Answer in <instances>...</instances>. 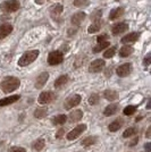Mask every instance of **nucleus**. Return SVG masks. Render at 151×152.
<instances>
[{"label": "nucleus", "mask_w": 151, "mask_h": 152, "mask_svg": "<svg viewBox=\"0 0 151 152\" xmlns=\"http://www.w3.org/2000/svg\"><path fill=\"white\" fill-rule=\"evenodd\" d=\"M19 85H21V81L17 77L8 76V77L2 80V82L0 84V88L5 93H10V92L18 89Z\"/></svg>", "instance_id": "obj_1"}, {"label": "nucleus", "mask_w": 151, "mask_h": 152, "mask_svg": "<svg viewBox=\"0 0 151 152\" xmlns=\"http://www.w3.org/2000/svg\"><path fill=\"white\" fill-rule=\"evenodd\" d=\"M39 50H31V51H26L25 53L22 55V57L19 58L18 60V65L21 67H24V66H27L32 64L39 56Z\"/></svg>", "instance_id": "obj_2"}, {"label": "nucleus", "mask_w": 151, "mask_h": 152, "mask_svg": "<svg viewBox=\"0 0 151 152\" xmlns=\"http://www.w3.org/2000/svg\"><path fill=\"white\" fill-rule=\"evenodd\" d=\"M21 7L18 0H6L4 1L1 5H0V9L4 12V13L10 14L17 12Z\"/></svg>", "instance_id": "obj_3"}, {"label": "nucleus", "mask_w": 151, "mask_h": 152, "mask_svg": "<svg viewBox=\"0 0 151 152\" xmlns=\"http://www.w3.org/2000/svg\"><path fill=\"white\" fill-rule=\"evenodd\" d=\"M64 61V53L62 51H51L48 56V64L51 66H56Z\"/></svg>", "instance_id": "obj_4"}, {"label": "nucleus", "mask_w": 151, "mask_h": 152, "mask_svg": "<svg viewBox=\"0 0 151 152\" xmlns=\"http://www.w3.org/2000/svg\"><path fill=\"white\" fill-rule=\"evenodd\" d=\"M81 100H82V98H81V95L80 94H73L68 96L66 100H65V109H67V110H70L72 108L76 107L78 103H81Z\"/></svg>", "instance_id": "obj_5"}, {"label": "nucleus", "mask_w": 151, "mask_h": 152, "mask_svg": "<svg viewBox=\"0 0 151 152\" xmlns=\"http://www.w3.org/2000/svg\"><path fill=\"white\" fill-rule=\"evenodd\" d=\"M55 99H56V95L54 94L51 91H44L39 95L38 102L40 104H48V103L54 101Z\"/></svg>", "instance_id": "obj_6"}, {"label": "nucleus", "mask_w": 151, "mask_h": 152, "mask_svg": "<svg viewBox=\"0 0 151 152\" xmlns=\"http://www.w3.org/2000/svg\"><path fill=\"white\" fill-rule=\"evenodd\" d=\"M86 129V125H84V124H81V125H77V126L74 128V129H72L68 134H67V140L69 141H73V140L77 139L81 134L84 132Z\"/></svg>", "instance_id": "obj_7"}, {"label": "nucleus", "mask_w": 151, "mask_h": 152, "mask_svg": "<svg viewBox=\"0 0 151 152\" xmlns=\"http://www.w3.org/2000/svg\"><path fill=\"white\" fill-rule=\"evenodd\" d=\"M105 60L103 59H95L92 63L90 64L89 67V72L90 73H99L105 68Z\"/></svg>", "instance_id": "obj_8"}, {"label": "nucleus", "mask_w": 151, "mask_h": 152, "mask_svg": "<svg viewBox=\"0 0 151 152\" xmlns=\"http://www.w3.org/2000/svg\"><path fill=\"white\" fill-rule=\"evenodd\" d=\"M131 72H132V64L131 63L123 64L116 69V73L119 77H126L131 74Z\"/></svg>", "instance_id": "obj_9"}, {"label": "nucleus", "mask_w": 151, "mask_h": 152, "mask_svg": "<svg viewBox=\"0 0 151 152\" xmlns=\"http://www.w3.org/2000/svg\"><path fill=\"white\" fill-rule=\"evenodd\" d=\"M139 38H140V33H138V32H132V33L125 35L120 41H122V43H124V45H128V43H134V42H136L139 40Z\"/></svg>", "instance_id": "obj_10"}, {"label": "nucleus", "mask_w": 151, "mask_h": 152, "mask_svg": "<svg viewBox=\"0 0 151 152\" xmlns=\"http://www.w3.org/2000/svg\"><path fill=\"white\" fill-rule=\"evenodd\" d=\"M48 78H49V74H48L47 72L41 73V74L37 77V80H35V88H37V89H42L44 86V84L48 81Z\"/></svg>", "instance_id": "obj_11"}, {"label": "nucleus", "mask_w": 151, "mask_h": 152, "mask_svg": "<svg viewBox=\"0 0 151 152\" xmlns=\"http://www.w3.org/2000/svg\"><path fill=\"white\" fill-rule=\"evenodd\" d=\"M128 28V25L126 23H117L111 27V33L114 35H118V34H122L125 31H127Z\"/></svg>", "instance_id": "obj_12"}, {"label": "nucleus", "mask_w": 151, "mask_h": 152, "mask_svg": "<svg viewBox=\"0 0 151 152\" xmlns=\"http://www.w3.org/2000/svg\"><path fill=\"white\" fill-rule=\"evenodd\" d=\"M85 17H86L85 13H83V12H78V13L74 14V15L72 16V18H70V23H72L73 25L78 26L81 23H82L83 20L85 19Z\"/></svg>", "instance_id": "obj_13"}, {"label": "nucleus", "mask_w": 151, "mask_h": 152, "mask_svg": "<svg viewBox=\"0 0 151 152\" xmlns=\"http://www.w3.org/2000/svg\"><path fill=\"white\" fill-rule=\"evenodd\" d=\"M13 32V25L10 24H2L0 25V40L5 39Z\"/></svg>", "instance_id": "obj_14"}, {"label": "nucleus", "mask_w": 151, "mask_h": 152, "mask_svg": "<svg viewBox=\"0 0 151 152\" xmlns=\"http://www.w3.org/2000/svg\"><path fill=\"white\" fill-rule=\"evenodd\" d=\"M19 95H10V96H7V98H4L0 100V107H5V106H8V104H12V103H15L16 101L19 100Z\"/></svg>", "instance_id": "obj_15"}, {"label": "nucleus", "mask_w": 151, "mask_h": 152, "mask_svg": "<svg viewBox=\"0 0 151 152\" xmlns=\"http://www.w3.org/2000/svg\"><path fill=\"white\" fill-rule=\"evenodd\" d=\"M124 15V8L118 7V8H114L111 9V12L109 14V19L110 20H115V19L119 18Z\"/></svg>", "instance_id": "obj_16"}, {"label": "nucleus", "mask_w": 151, "mask_h": 152, "mask_svg": "<svg viewBox=\"0 0 151 152\" xmlns=\"http://www.w3.org/2000/svg\"><path fill=\"white\" fill-rule=\"evenodd\" d=\"M63 10H64V7L60 4H56V5H54V6H51L49 8V12H50L52 17H58L60 14L63 13Z\"/></svg>", "instance_id": "obj_17"}, {"label": "nucleus", "mask_w": 151, "mask_h": 152, "mask_svg": "<svg viewBox=\"0 0 151 152\" xmlns=\"http://www.w3.org/2000/svg\"><path fill=\"white\" fill-rule=\"evenodd\" d=\"M123 124H124L123 119H122V118H117L116 121H111V123L109 124L108 128H109L110 132H117L118 129H120V127L123 126Z\"/></svg>", "instance_id": "obj_18"}, {"label": "nucleus", "mask_w": 151, "mask_h": 152, "mask_svg": "<svg viewBox=\"0 0 151 152\" xmlns=\"http://www.w3.org/2000/svg\"><path fill=\"white\" fill-rule=\"evenodd\" d=\"M117 111H118V104H116V103H111V104H109L108 107L105 108V110H103V115L108 117V116H113V115H115Z\"/></svg>", "instance_id": "obj_19"}, {"label": "nucleus", "mask_w": 151, "mask_h": 152, "mask_svg": "<svg viewBox=\"0 0 151 152\" xmlns=\"http://www.w3.org/2000/svg\"><path fill=\"white\" fill-rule=\"evenodd\" d=\"M103 96L108 101H115V100L118 99V93L116 91H114V90H106L103 92Z\"/></svg>", "instance_id": "obj_20"}, {"label": "nucleus", "mask_w": 151, "mask_h": 152, "mask_svg": "<svg viewBox=\"0 0 151 152\" xmlns=\"http://www.w3.org/2000/svg\"><path fill=\"white\" fill-rule=\"evenodd\" d=\"M83 117V111L82 110H75V111H72L70 114H69L68 118L69 121H72V123H76V121H80L82 119Z\"/></svg>", "instance_id": "obj_21"}, {"label": "nucleus", "mask_w": 151, "mask_h": 152, "mask_svg": "<svg viewBox=\"0 0 151 152\" xmlns=\"http://www.w3.org/2000/svg\"><path fill=\"white\" fill-rule=\"evenodd\" d=\"M68 81H69V77L67 75L59 76L56 80V82H55V88H56V89H59V88H62L64 85H66Z\"/></svg>", "instance_id": "obj_22"}, {"label": "nucleus", "mask_w": 151, "mask_h": 152, "mask_svg": "<svg viewBox=\"0 0 151 152\" xmlns=\"http://www.w3.org/2000/svg\"><path fill=\"white\" fill-rule=\"evenodd\" d=\"M133 51H134V49H133L131 45H124L123 48H120L119 56L120 57H123V58L128 57V56H131V55H132Z\"/></svg>", "instance_id": "obj_23"}, {"label": "nucleus", "mask_w": 151, "mask_h": 152, "mask_svg": "<svg viewBox=\"0 0 151 152\" xmlns=\"http://www.w3.org/2000/svg\"><path fill=\"white\" fill-rule=\"evenodd\" d=\"M51 121L54 125H64L67 121V116L66 115H57L56 117L52 118Z\"/></svg>", "instance_id": "obj_24"}, {"label": "nucleus", "mask_w": 151, "mask_h": 152, "mask_svg": "<svg viewBox=\"0 0 151 152\" xmlns=\"http://www.w3.org/2000/svg\"><path fill=\"white\" fill-rule=\"evenodd\" d=\"M44 145H45L44 140L43 139H38L35 142H33V143H32V149H33V150H37V151H41V150L44 148Z\"/></svg>", "instance_id": "obj_25"}, {"label": "nucleus", "mask_w": 151, "mask_h": 152, "mask_svg": "<svg viewBox=\"0 0 151 152\" xmlns=\"http://www.w3.org/2000/svg\"><path fill=\"white\" fill-rule=\"evenodd\" d=\"M48 115V109L47 108H38L34 111V117L35 118H43Z\"/></svg>", "instance_id": "obj_26"}, {"label": "nucleus", "mask_w": 151, "mask_h": 152, "mask_svg": "<svg viewBox=\"0 0 151 152\" xmlns=\"http://www.w3.org/2000/svg\"><path fill=\"white\" fill-rule=\"evenodd\" d=\"M108 47H109V42H108V41H105V42H99L98 45H95L92 51H93L95 53H97V52L102 51L103 49H107Z\"/></svg>", "instance_id": "obj_27"}, {"label": "nucleus", "mask_w": 151, "mask_h": 152, "mask_svg": "<svg viewBox=\"0 0 151 152\" xmlns=\"http://www.w3.org/2000/svg\"><path fill=\"white\" fill-rule=\"evenodd\" d=\"M97 142V137L95 136H88L85 139L82 140V145L83 146H90L92 144H95Z\"/></svg>", "instance_id": "obj_28"}, {"label": "nucleus", "mask_w": 151, "mask_h": 152, "mask_svg": "<svg viewBox=\"0 0 151 152\" xmlns=\"http://www.w3.org/2000/svg\"><path fill=\"white\" fill-rule=\"evenodd\" d=\"M100 28H101V23L99 22V20H97V22H93L92 25H90V27L88 28V32L90 33V34H92V33L98 32Z\"/></svg>", "instance_id": "obj_29"}, {"label": "nucleus", "mask_w": 151, "mask_h": 152, "mask_svg": "<svg viewBox=\"0 0 151 152\" xmlns=\"http://www.w3.org/2000/svg\"><path fill=\"white\" fill-rule=\"evenodd\" d=\"M116 53V48L115 47H111V48H107V50L105 51L103 53V58L106 59H109V58H113Z\"/></svg>", "instance_id": "obj_30"}, {"label": "nucleus", "mask_w": 151, "mask_h": 152, "mask_svg": "<svg viewBox=\"0 0 151 152\" xmlns=\"http://www.w3.org/2000/svg\"><path fill=\"white\" fill-rule=\"evenodd\" d=\"M99 100H100V98H99V95L97 94V93H93V94L90 95V98H89V103L91 104V106H95L97 103H99Z\"/></svg>", "instance_id": "obj_31"}, {"label": "nucleus", "mask_w": 151, "mask_h": 152, "mask_svg": "<svg viewBox=\"0 0 151 152\" xmlns=\"http://www.w3.org/2000/svg\"><path fill=\"white\" fill-rule=\"evenodd\" d=\"M135 111H136V107H135V106H127V107L124 108V110H123V113H124L125 116H132Z\"/></svg>", "instance_id": "obj_32"}, {"label": "nucleus", "mask_w": 151, "mask_h": 152, "mask_svg": "<svg viewBox=\"0 0 151 152\" xmlns=\"http://www.w3.org/2000/svg\"><path fill=\"white\" fill-rule=\"evenodd\" d=\"M136 128H134V127H130V128H127L125 132L123 133V137H131L132 135H134V134H136Z\"/></svg>", "instance_id": "obj_33"}, {"label": "nucleus", "mask_w": 151, "mask_h": 152, "mask_svg": "<svg viewBox=\"0 0 151 152\" xmlns=\"http://www.w3.org/2000/svg\"><path fill=\"white\" fill-rule=\"evenodd\" d=\"M89 0H74V6L76 7H85L89 5Z\"/></svg>", "instance_id": "obj_34"}, {"label": "nucleus", "mask_w": 151, "mask_h": 152, "mask_svg": "<svg viewBox=\"0 0 151 152\" xmlns=\"http://www.w3.org/2000/svg\"><path fill=\"white\" fill-rule=\"evenodd\" d=\"M101 15H102V12H101V10H99V9H97L95 13L91 15V20H93V22L99 20V18L101 17Z\"/></svg>", "instance_id": "obj_35"}, {"label": "nucleus", "mask_w": 151, "mask_h": 152, "mask_svg": "<svg viewBox=\"0 0 151 152\" xmlns=\"http://www.w3.org/2000/svg\"><path fill=\"white\" fill-rule=\"evenodd\" d=\"M151 64V53H148L144 58H143V65L144 66H149Z\"/></svg>", "instance_id": "obj_36"}, {"label": "nucleus", "mask_w": 151, "mask_h": 152, "mask_svg": "<svg viewBox=\"0 0 151 152\" xmlns=\"http://www.w3.org/2000/svg\"><path fill=\"white\" fill-rule=\"evenodd\" d=\"M108 40V35L107 34H102V35H99L98 38H97V41H98V43L99 42H105V41H107Z\"/></svg>", "instance_id": "obj_37"}, {"label": "nucleus", "mask_w": 151, "mask_h": 152, "mask_svg": "<svg viewBox=\"0 0 151 152\" xmlns=\"http://www.w3.org/2000/svg\"><path fill=\"white\" fill-rule=\"evenodd\" d=\"M10 152H26V150L24 148H21V146H14L10 149Z\"/></svg>", "instance_id": "obj_38"}, {"label": "nucleus", "mask_w": 151, "mask_h": 152, "mask_svg": "<svg viewBox=\"0 0 151 152\" xmlns=\"http://www.w3.org/2000/svg\"><path fill=\"white\" fill-rule=\"evenodd\" d=\"M64 135H65V129L64 128H60V129H58V132L56 133V139H62Z\"/></svg>", "instance_id": "obj_39"}, {"label": "nucleus", "mask_w": 151, "mask_h": 152, "mask_svg": "<svg viewBox=\"0 0 151 152\" xmlns=\"http://www.w3.org/2000/svg\"><path fill=\"white\" fill-rule=\"evenodd\" d=\"M145 137H147V139H151V126L148 127V129H147V132H145Z\"/></svg>", "instance_id": "obj_40"}, {"label": "nucleus", "mask_w": 151, "mask_h": 152, "mask_svg": "<svg viewBox=\"0 0 151 152\" xmlns=\"http://www.w3.org/2000/svg\"><path fill=\"white\" fill-rule=\"evenodd\" d=\"M144 149L147 152H151V143L150 142H148V143H145L144 144Z\"/></svg>", "instance_id": "obj_41"}, {"label": "nucleus", "mask_w": 151, "mask_h": 152, "mask_svg": "<svg viewBox=\"0 0 151 152\" xmlns=\"http://www.w3.org/2000/svg\"><path fill=\"white\" fill-rule=\"evenodd\" d=\"M138 142H139V139H138V137H135V139L133 140L132 142H131V143H130V146L135 145V144H136V143H138Z\"/></svg>", "instance_id": "obj_42"}, {"label": "nucleus", "mask_w": 151, "mask_h": 152, "mask_svg": "<svg viewBox=\"0 0 151 152\" xmlns=\"http://www.w3.org/2000/svg\"><path fill=\"white\" fill-rule=\"evenodd\" d=\"M34 1H35V4H38V5H43L47 0H34Z\"/></svg>", "instance_id": "obj_43"}, {"label": "nucleus", "mask_w": 151, "mask_h": 152, "mask_svg": "<svg viewBox=\"0 0 151 152\" xmlns=\"http://www.w3.org/2000/svg\"><path fill=\"white\" fill-rule=\"evenodd\" d=\"M147 109H150V110H151V98L149 99L148 103H147Z\"/></svg>", "instance_id": "obj_44"}]
</instances>
